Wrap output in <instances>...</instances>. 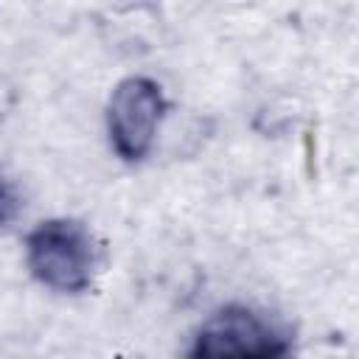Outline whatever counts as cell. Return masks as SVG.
<instances>
[{
  "instance_id": "2",
  "label": "cell",
  "mask_w": 359,
  "mask_h": 359,
  "mask_svg": "<svg viewBox=\"0 0 359 359\" xmlns=\"http://www.w3.org/2000/svg\"><path fill=\"white\" fill-rule=\"evenodd\" d=\"M289 334L266 314L247 306L216 311L196 334L188 359H283Z\"/></svg>"
},
{
  "instance_id": "4",
  "label": "cell",
  "mask_w": 359,
  "mask_h": 359,
  "mask_svg": "<svg viewBox=\"0 0 359 359\" xmlns=\"http://www.w3.org/2000/svg\"><path fill=\"white\" fill-rule=\"evenodd\" d=\"M20 194H17V188L6 180V177H0V227H6L8 222H14V216L20 213Z\"/></svg>"
},
{
  "instance_id": "3",
  "label": "cell",
  "mask_w": 359,
  "mask_h": 359,
  "mask_svg": "<svg viewBox=\"0 0 359 359\" xmlns=\"http://www.w3.org/2000/svg\"><path fill=\"white\" fill-rule=\"evenodd\" d=\"M165 112V98L160 84L143 76L123 79L107 104V132L112 149L123 160H143L157 137Z\"/></svg>"
},
{
  "instance_id": "1",
  "label": "cell",
  "mask_w": 359,
  "mask_h": 359,
  "mask_svg": "<svg viewBox=\"0 0 359 359\" xmlns=\"http://www.w3.org/2000/svg\"><path fill=\"white\" fill-rule=\"evenodd\" d=\"M25 261L42 286L73 294L93 280L95 241L76 219H48L28 233Z\"/></svg>"
}]
</instances>
